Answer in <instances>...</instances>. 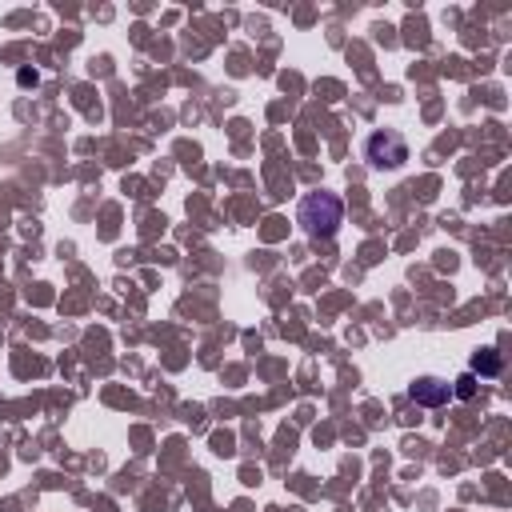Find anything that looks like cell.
Listing matches in <instances>:
<instances>
[{"label": "cell", "instance_id": "1", "mask_svg": "<svg viewBox=\"0 0 512 512\" xmlns=\"http://www.w3.org/2000/svg\"><path fill=\"white\" fill-rule=\"evenodd\" d=\"M300 224H304L308 236H332L336 224H340V200L328 196V192H312L300 204Z\"/></svg>", "mask_w": 512, "mask_h": 512}, {"label": "cell", "instance_id": "2", "mask_svg": "<svg viewBox=\"0 0 512 512\" xmlns=\"http://www.w3.org/2000/svg\"><path fill=\"white\" fill-rule=\"evenodd\" d=\"M364 152H368V164L372 168H400L408 160V144L396 132H372L368 144H364Z\"/></svg>", "mask_w": 512, "mask_h": 512}, {"label": "cell", "instance_id": "3", "mask_svg": "<svg viewBox=\"0 0 512 512\" xmlns=\"http://www.w3.org/2000/svg\"><path fill=\"white\" fill-rule=\"evenodd\" d=\"M408 396H412L416 404H424V408H440V404H448L452 384H448V380H436V376H420V380L408 384Z\"/></svg>", "mask_w": 512, "mask_h": 512}, {"label": "cell", "instance_id": "4", "mask_svg": "<svg viewBox=\"0 0 512 512\" xmlns=\"http://www.w3.org/2000/svg\"><path fill=\"white\" fill-rule=\"evenodd\" d=\"M476 372H480V376H496V372H500V356H496L492 348L476 352V356H472V376H476Z\"/></svg>", "mask_w": 512, "mask_h": 512}, {"label": "cell", "instance_id": "5", "mask_svg": "<svg viewBox=\"0 0 512 512\" xmlns=\"http://www.w3.org/2000/svg\"><path fill=\"white\" fill-rule=\"evenodd\" d=\"M452 396H460V400H468V396H476V376H472V372H464V376L456 380V388H452Z\"/></svg>", "mask_w": 512, "mask_h": 512}]
</instances>
